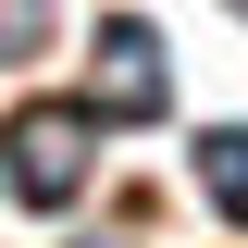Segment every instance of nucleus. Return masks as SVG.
I'll return each instance as SVG.
<instances>
[{
	"label": "nucleus",
	"mask_w": 248,
	"mask_h": 248,
	"mask_svg": "<svg viewBox=\"0 0 248 248\" xmlns=\"http://www.w3.org/2000/svg\"><path fill=\"white\" fill-rule=\"evenodd\" d=\"M87 99H99V124H149L161 99H174V62H161V37L137 25V13L99 25V50H87Z\"/></svg>",
	"instance_id": "nucleus-2"
},
{
	"label": "nucleus",
	"mask_w": 248,
	"mask_h": 248,
	"mask_svg": "<svg viewBox=\"0 0 248 248\" xmlns=\"http://www.w3.org/2000/svg\"><path fill=\"white\" fill-rule=\"evenodd\" d=\"M199 199L248 223V124H211V137H199Z\"/></svg>",
	"instance_id": "nucleus-3"
},
{
	"label": "nucleus",
	"mask_w": 248,
	"mask_h": 248,
	"mask_svg": "<svg viewBox=\"0 0 248 248\" xmlns=\"http://www.w3.org/2000/svg\"><path fill=\"white\" fill-rule=\"evenodd\" d=\"M236 13H248V0H236Z\"/></svg>",
	"instance_id": "nucleus-5"
},
{
	"label": "nucleus",
	"mask_w": 248,
	"mask_h": 248,
	"mask_svg": "<svg viewBox=\"0 0 248 248\" xmlns=\"http://www.w3.org/2000/svg\"><path fill=\"white\" fill-rule=\"evenodd\" d=\"M37 37H50V0H0V62H25Z\"/></svg>",
	"instance_id": "nucleus-4"
},
{
	"label": "nucleus",
	"mask_w": 248,
	"mask_h": 248,
	"mask_svg": "<svg viewBox=\"0 0 248 248\" xmlns=\"http://www.w3.org/2000/svg\"><path fill=\"white\" fill-rule=\"evenodd\" d=\"M87 161H99V99H25L0 124V186L25 211H75Z\"/></svg>",
	"instance_id": "nucleus-1"
}]
</instances>
